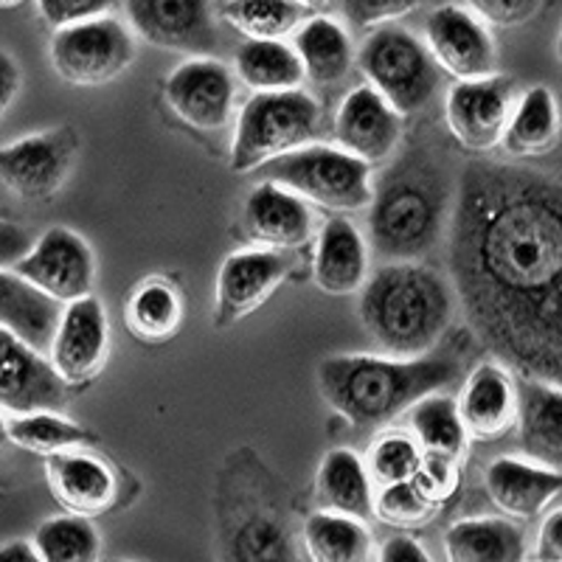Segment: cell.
I'll return each instance as SVG.
<instances>
[{
  "label": "cell",
  "mask_w": 562,
  "mask_h": 562,
  "mask_svg": "<svg viewBox=\"0 0 562 562\" xmlns=\"http://www.w3.org/2000/svg\"><path fill=\"white\" fill-rule=\"evenodd\" d=\"M450 279L475 338L520 378H562V189L529 167L473 160L450 209Z\"/></svg>",
  "instance_id": "cell-1"
},
{
  "label": "cell",
  "mask_w": 562,
  "mask_h": 562,
  "mask_svg": "<svg viewBox=\"0 0 562 562\" xmlns=\"http://www.w3.org/2000/svg\"><path fill=\"white\" fill-rule=\"evenodd\" d=\"M459 369V358L439 346L422 358L333 355L318 366V391L351 428H383L422 396L448 389Z\"/></svg>",
  "instance_id": "cell-2"
},
{
  "label": "cell",
  "mask_w": 562,
  "mask_h": 562,
  "mask_svg": "<svg viewBox=\"0 0 562 562\" xmlns=\"http://www.w3.org/2000/svg\"><path fill=\"white\" fill-rule=\"evenodd\" d=\"M450 183L434 153L408 149L371 183L369 243L383 262H422L448 234Z\"/></svg>",
  "instance_id": "cell-3"
},
{
  "label": "cell",
  "mask_w": 562,
  "mask_h": 562,
  "mask_svg": "<svg viewBox=\"0 0 562 562\" xmlns=\"http://www.w3.org/2000/svg\"><path fill=\"white\" fill-rule=\"evenodd\" d=\"M456 295L448 279L422 262H385L360 288V324L391 358H422L448 335Z\"/></svg>",
  "instance_id": "cell-4"
},
{
  "label": "cell",
  "mask_w": 562,
  "mask_h": 562,
  "mask_svg": "<svg viewBox=\"0 0 562 562\" xmlns=\"http://www.w3.org/2000/svg\"><path fill=\"white\" fill-rule=\"evenodd\" d=\"M214 524L220 562H299L288 490L254 453L223 467Z\"/></svg>",
  "instance_id": "cell-5"
},
{
  "label": "cell",
  "mask_w": 562,
  "mask_h": 562,
  "mask_svg": "<svg viewBox=\"0 0 562 562\" xmlns=\"http://www.w3.org/2000/svg\"><path fill=\"white\" fill-rule=\"evenodd\" d=\"M324 110L307 90L254 93L243 104L231 144V169L239 175L262 169L268 160L318 144Z\"/></svg>",
  "instance_id": "cell-6"
},
{
  "label": "cell",
  "mask_w": 562,
  "mask_h": 562,
  "mask_svg": "<svg viewBox=\"0 0 562 562\" xmlns=\"http://www.w3.org/2000/svg\"><path fill=\"white\" fill-rule=\"evenodd\" d=\"M358 68L371 90L403 115H416L434 102L439 90V68L425 43L408 29L378 26L358 52Z\"/></svg>",
  "instance_id": "cell-7"
},
{
  "label": "cell",
  "mask_w": 562,
  "mask_h": 562,
  "mask_svg": "<svg viewBox=\"0 0 562 562\" xmlns=\"http://www.w3.org/2000/svg\"><path fill=\"white\" fill-rule=\"evenodd\" d=\"M265 180L329 211H360L371 203V167L326 144L293 149L262 167Z\"/></svg>",
  "instance_id": "cell-8"
},
{
  "label": "cell",
  "mask_w": 562,
  "mask_h": 562,
  "mask_svg": "<svg viewBox=\"0 0 562 562\" xmlns=\"http://www.w3.org/2000/svg\"><path fill=\"white\" fill-rule=\"evenodd\" d=\"M135 54V34L113 14L57 29L48 45V57L59 79L77 88L113 82L130 70Z\"/></svg>",
  "instance_id": "cell-9"
},
{
  "label": "cell",
  "mask_w": 562,
  "mask_h": 562,
  "mask_svg": "<svg viewBox=\"0 0 562 562\" xmlns=\"http://www.w3.org/2000/svg\"><path fill=\"white\" fill-rule=\"evenodd\" d=\"M79 135L74 127H54L0 147V183L29 203H48L74 172Z\"/></svg>",
  "instance_id": "cell-10"
},
{
  "label": "cell",
  "mask_w": 562,
  "mask_h": 562,
  "mask_svg": "<svg viewBox=\"0 0 562 562\" xmlns=\"http://www.w3.org/2000/svg\"><path fill=\"white\" fill-rule=\"evenodd\" d=\"M127 26L155 48L211 57L220 34L211 0H122Z\"/></svg>",
  "instance_id": "cell-11"
},
{
  "label": "cell",
  "mask_w": 562,
  "mask_h": 562,
  "mask_svg": "<svg viewBox=\"0 0 562 562\" xmlns=\"http://www.w3.org/2000/svg\"><path fill=\"white\" fill-rule=\"evenodd\" d=\"M12 270L54 304H70L93 293L97 254L77 231L48 228Z\"/></svg>",
  "instance_id": "cell-12"
},
{
  "label": "cell",
  "mask_w": 562,
  "mask_h": 562,
  "mask_svg": "<svg viewBox=\"0 0 562 562\" xmlns=\"http://www.w3.org/2000/svg\"><path fill=\"white\" fill-rule=\"evenodd\" d=\"M515 102H518L515 79L501 77V74L456 82L445 102L450 135L467 153H492L495 147H501Z\"/></svg>",
  "instance_id": "cell-13"
},
{
  "label": "cell",
  "mask_w": 562,
  "mask_h": 562,
  "mask_svg": "<svg viewBox=\"0 0 562 562\" xmlns=\"http://www.w3.org/2000/svg\"><path fill=\"white\" fill-rule=\"evenodd\" d=\"M425 48L436 68L456 82L484 79L498 74V45L484 20L467 7H436L425 20Z\"/></svg>",
  "instance_id": "cell-14"
},
{
  "label": "cell",
  "mask_w": 562,
  "mask_h": 562,
  "mask_svg": "<svg viewBox=\"0 0 562 562\" xmlns=\"http://www.w3.org/2000/svg\"><path fill=\"white\" fill-rule=\"evenodd\" d=\"M48 363L68 389L88 385L102 374L110 355V326L102 301L90 293L65 304L48 344Z\"/></svg>",
  "instance_id": "cell-15"
},
{
  "label": "cell",
  "mask_w": 562,
  "mask_h": 562,
  "mask_svg": "<svg viewBox=\"0 0 562 562\" xmlns=\"http://www.w3.org/2000/svg\"><path fill=\"white\" fill-rule=\"evenodd\" d=\"M172 113L200 133H220L231 122L237 85L228 65L214 57H192L180 63L164 85Z\"/></svg>",
  "instance_id": "cell-16"
},
{
  "label": "cell",
  "mask_w": 562,
  "mask_h": 562,
  "mask_svg": "<svg viewBox=\"0 0 562 562\" xmlns=\"http://www.w3.org/2000/svg\"><path fill=\"white\" fill-rule=\"evenodd\" d=\"M290 276V259L281 250L248 248L231 254L217 273L214 290V326L225 329L256 310L265 307V301L281 288V281Z\"/></svg>",
  "instance_id": "cell-17"
},
{
  "label": "cell",
  "mask_w": 562,
  "mask_h": 562,
  "mask_svg": "<svg viewBox=\"0 0 562 562\" xmlns=\"http://www.w3.org/2000/svg\"><path fill=\"white\" fill-rule=\"evenodd\" d=\"M68 405V385L54 374L43 351L0 326V411L34 414L63 411Z\"/></svg>",
  "instance_id": "cell-18"
},
{
  "label": "cell",
  "mask_w": 562,
  "mask_h": 562,
  "mask_svg": "<svg viewBox=\"0 0 562 562\" xmlns=\"http://www.w3.org/2000/svg\"><path fill=\"white\" fill-rule=\"evenodd\" d=\"M338 149L355 155L366 167L385 164L403 140V115L369 85L349 90L333 122Z\"/></svg>",
  "instance_id": "cell-19"
},
{
  "label": "cell",
  "mask_w": 562,
  "mask_h": 562,
  "mask_svg": "<svg viewBox=\"0 0 562 562\" xmlns=\"http://www.w3.org/2000/svg\"><path fill=\"white\" fill-rule=\"evenodd\" d=\"M243 225L254 245L288 254L313 239L315 214L307 200L265 180L245 200Z\"/></svg>",
  "instance_id": "cell-20"
},
{
  "label": "cell",
  "mask_w": 562,
  "mask_h": 562,
  "mask_svg": "<svg viewBox=\"0 0 562 562\" xmlns=\"http://www.w3.org/2000/svg\"><path fill=\"white\" fill-rule=\"evenodd\" d=\"M456 411L467 436L475 441H495L515 428L518 416V385L504 363H481L467 378Z\"/></svg>",
  "instance_id": "cell-21"
},
{
  "label": "cell",
  "mask_w": 562,
  "mask_h": 562,
  "mask_svg": "<svg viewBox=\"0 0 562 562\" xmlns=\"http://www.w3.org/2000/svg\"><path fill=\"white\" fill-rule=\"evenodd\" d=\"M45 479H48L54 501L68 515H79L88 520L113 509L115 495H119L113 470L97 456L79 453V450L48 456Z\"/></svg>",
  "instance_id": "cell-22"
},
{
  "label": "cell",
  "mask_w": 562,
  "mask_h": 562,
  "mask_svg": "<svg viewBox=\"0 0 562 562\" xmlns=\"http://www.w3.org/2000/svg\"><path fill=\"white\" fill-rule=\"evenodd\" d=\"M486 495L504 515L518 520H531L543 515L562 490L560 470L537 461L504 456L495 459L484 473Z\"/></svg>",
  "instance_id": "cell-23"
},
{
  "label": "cell",
  "mask_w": 562,
  "mask_h": 562,
  "mask_svg": "<svg viewBox=\"0 0 562 562\" xmlns=\"http://www.w3.org/2000/svg\"><path fill=\"white\" fill-rule=\"evenodd\" d=\"M313 276L326 295L360 293L369 276V243L358 225L346 217H329L321 225Z\"/></svg>",
  "instance_id": "cell-24"
},
{
  "label": "cell",
  "mask_w": 562,
  "mask_h": 562,
  "mask_svg": "<svg viewBox=\"0 0 562 562\" xmlns=\"http://www.w3.org/2000/svg\"><path fill=\"white\" fill-rule=\"evenodd\" d=\"M520 448L531 461L560 470L562 461V391L543 380L520 378L518 416Z\"/></svg>",
  "instance_id": "cell-25"
},
{
  "label": "cell",
  "mask_w": 562,
  "mask_h": 562,
  "mask_svg": "<svg viewBox=\"0 0 562 562\" xmlns=\"http://www.w3.org/2000/svg\"><path fill=\"white\" fill-rule=\"evenodd\" d=\"M315 501L321 512L358 520L374 518V484L355 450L335 448L324 456L315 479Z\"/></svg>",
  "instance_id": "cell-26"
},
{
  "label": "cell",
  "mask_w": 562,
  "mask_h": 562,
  "mask_svg": "<svg viewBox=\"0 0 562 562\" xmlns=\"http://www.w3.org/2000/svg\"><path fill=\"white\" fill-rule=\"evenodd\" d=\"M557 140H560V115H557L554 93L546 85L524 90L512 108L501 147L512 158L535 160L554 153Z\"/></svg>",
  "instance_id": "cell-27"
},
{
  "label": "cell",
  "mask_w": 562,
  "mask_h": 562,
  "mask_svg": "<svg viewBox=\"0 0 562 562\" xmlns=\"http://www.w3.org/2000/svg\"><path fill=\"white\" fill-rule=\"evenodd\" d=\"M448 562H526V535L506 518L459 520L445 535Z\"/></svg>",
  "instance_id": "cell-28"
},
{
  "label": "cell",
  "mask_w": 562,
  "mask_h": 562,
  "mask_svg": "<svg viewBox=\"0 0 562 562\" xmlns=\"http://www.w3.org/2000/svg\"><path fill=\"white\" fill-rule=\"evenodd\" d=\"M59 304L20 279L14 270L0 268V326L26 340L37 351L48 349L57 329Z\"/></svg>",
  "instance_id": "cell-29"
},
{
  "label": "cell",
  "mask_w": 562,
  "mask_h": 562,
  "mask_svg": "<svg viewBox=\"0 0 562 562\" xmlns=\"http://www.w3.org/2000/svg\"><path fill=\"white\" fill-rule=\"evenodd\" d=\"M293 52L304 68V79L315 85H338L355 63L351 37L338 20L310 18L293 32Z\"/></svg>",
  "instance_id": "cell-30"
},
{
  "label": "cell",
  "mask_w": 562,
  "mask_h": 562,
  "mask_svg": "<svg viewBox=\"0 0 562 562\" xmlns=\"http://www.w3.org/2000/svg\"><path fill=\"white\" fill-rule=\"evenodd\" d=\"M405 414H408V436L416 441L422 456L448 459L453 464H461L467 459L470 436L461 425L453 396H422L419 403L411 405Z\"/></svg>",
  "instance_id": "cell-31"
},
{
  "label": "cell",
  "mask_w": 562,
  "mask_h": 562,
  "mask_svg": "<svg viewBox=\"0 0 562 562\" xmlns=\"http://www.w3.org/2000/svg\"><path fill=\"white\" fill-rule=\"evenodd\" d=\"M124 324L130 335L144 344H164L175 338L183 324V295L167 279H147L130 293L124 304Z\"/></svg>",
  "instance_id": "cell-32"
},
{
  "label": "cell",
  "mask_w": 562,
  "mask_h": 562,
  "mask_svg": "<svg viewBox=\"0 0 562 562\" xmlns=\"http://www.w3.org/2000/svg\"><path fill=\"white\" fill-rule=\"evenodd\" d=\"M234 70L254 93H279L304 85L299 54L284 40H245L234 57Z\"/></svg>",
  "instance_id": "cell-33"
},
{
  "label": "cell",
  "mask_w": 562,
  "mask_h": 562,
  "mask_svg": "<svg viewBox=\"0 0 562 562\" xmlns=\"http://www.w3.org/2000/svg\"><path fill=\"white\" fill-rule=\"evenodd\" d=\"M301 540L313 562H369L374 551L366 520L321 509L307 518Z\"/></svg>",
  "instance_id": "cell-34"
},
{
  "label": "cell",
  "mask_w": 562,
  "mask_h": 562,
  "mask_svg": "<svg viewBox=\"0 0 562 562\" xmlns=\"http://www.w3.org/2000/svg\"><path fill=\"white\" fill-rule=\"evenodd\" d=\"M7 441H12L14 448L48 459V456L88 448L97 441V436L74 419H65L63 411H34V414L9 416Z\"/></svg>",
  "instance_id": "cell-35"
},
{
  "label": "cell",
  "mask_w": 562,
  "mask_h": 562,
  "mask_svg": "<svg viewBox=\"0 0 562 562\" xmlns=\"http://www.w3.org/2000/svg\"><path fill=\"white\" fill-rule=\"evenodd\" d=\"M307 9L295 0H225L220 14L245 40H284L304 23Z\"/></svg>",
  "instance_id": "cell-36"
},
{
  "label": "cell",
  "mask_w": 562,
  "mask_h": 562,
  "mask_svg": "<svg viewBox=\"0 0 562 562\" xmlns=\"http://www.w3.org/2000/svg\"><path fill=\"white\" fill-rule=\"evenodd\" d=\"M32 549L43 562H99L102 537L88 518L59 515L37 526Z\"/></svg>",
  "instance_id": "cell-37"
},
{
  "label": "cell",
  "mask_w": 562,
  "mask_h": 562,
  "mask_svg": "<svg viewBox=\"0 0 562 562\" xmlns=\"http://www.w3.org/2000/svg\"><path fill=\"white\" fill-rule=\"evenodd\" d=\"M363 464L374 486L403 484L414 479L419 470L422 450L408 434H385L374 439Z\"/></svg>",
  "instance_id": "cell-38"
},
{
  "label": "cell",
  "mask_w": 562,
  "mask_h": 562,
  "mask_svg": "<svg viewBox=\"0 0 562 562\" xmlns=\"http://www.w3.org/2000/svg\"><path fill=\"white\" fill-rule=\"evenodd\" d=\"M436 512H439V506L430 504L416 490L414 481L380 486V492H374V518L394 526V529H419L428 520H434Z\"/></svg>",
  "instance_id": "cell-39"
},
{
  "label": "cell",
  "mask_w": 562,
  "mask_h": 562,
  "mask_svg": "<svg viewBox=\"0 0 562 562\" xmlns=\"http://www.w3.org/2000/svg\"><path fill=\"white\" fill-rule=\"evenodd\" d=\"M416 490L430 501V504L441 506L453 498L461 486V473L459 464L448 459H434V456H422V464L416 470L414 479Z\"/></svg>",
  "instance_id": "cell-40"
},
{
  "label": "cell",
  "mask_w": 562,
  "mask_h": 562,
  "mask_svg": "<svg viewBox=\"0 0 562 562\" xmlns=\"http://www.w3.org/2000/svg\"><path fill=\"white\" fill-rule=\"evenodd\" d=\"M115 7H119V0H37L40 18L54 32L74 26V23H85V20L113 14Z\"/></svg>",
  "instance_id": "cell-41"
},
{
  "label": "cell",
  "mask_w": 562,
  "mask_h": 562,
  "mask_svg": "<svg viewBox=\"0 0 562 562\" xmlns=\"http://www.w3.org/2000/svg\"><path fill=\"white\" fill-rule=\"evenodd\" d=\"M425 0H344V14L355 29H378L405 18Z\"/></svg>",
  "instance_id": "cell-42"
},
{
  "label": "cell",
  "mask_w": 562,
  "mask_h": 562,
  "mask_svg": "<svg viewBox=\"0 0 562 562\" xmlns=\"http://www.w3.org/2000/svg\"><path fill=\"white\" fill-rule=\"evenodd\" d=\"M464 3L475 18L495 29L524 26L543 7V0H464Z\"/></svg>",
  "instance_id": "cell-43"
},
{
  "label": "cell",
  "mask_w": 562,
  "mask_h": 562,
  "mask_svg": "<svg viewBox=\"0 0 562 562\" xmlns=\"http://www.w3.org/2000/svg\"><path fill=\"white\" fill-rule=\"evenodd\" d=\"M32 248V234L23 225L0 220V268H14Z\"/></svg>",
  "instance_id": "cell-44"
},
{
  "label": "cell",
  "mask_w": 562,
  "mask_h": 562,
  "mask_svg": "<svg viewBox=\"0 0 562 562\" xmlns=\"http://www.w3.org/2000/svg\"><path fill=\"white\" fill-rule=\"evenodd\" d=\"M537 562H562V512L551 509L537 537Z\"/></svg>",
  "instance_id": "cell-45"
},
{
  "label": "cell",
  "mask_w": 562,
  "mask_h": 562,
  "mask_svg": "<svg viewBox=\"0 0 562 562\" xmlns=\"http://www.w3.org/2000/svg\"><path fill=\"white\" fill-rule=\"evenodd\" d=\"M20 88H23V70H20L18 59L12 54L0 52V119L9 113Z\"/></svg>",
  "instance_id": "cell-46"
},
{
  "label": "cell",
  "mask_w": 562,
  "mask_h": 562,
  "mask_svg": "<svg viewBox=\"0 0 562 562\" xmlns=\"http://www.w3.org/2000/svg\"><path fill=\"white\" fill-rule=\"evenodd\" d=\"M378 562H434V560H430L428 551L416 543L414 537L400 535L385 540V546L380 549Z\"/></svg>",
  "instance_id": "cell-47"
},
{
  "label": "cell",
  "mask_w": 562,
  "mask_h": 562,
  "mask_svg": "<svg viewBox=\"0 0 562 562\" xmlns=\"http://www.w3.org/2000/svg\"><path fill=\"white\" fill-rule=\"evenodd\" d=\"M0 562H43L37 557V551L32 549V543L26 540H12V543L0 546Z\"/></svg>",
  "instance_id": "cell-48"
},
{
  "label": "cell",
  "mask_w": 562,
  "mask_h": 562,
  "mask_svg": "<svg viewBox=\"0 0 562 562\" xmlns=\"http://www.w3.org/2000/svg\"><path fill=\"white\" fill-rule=\"evenodd\" d=\"M295 3H301L304 9H321L326 3H333V0H295Z\"/></svg>",
  "instance_id": "cell-49"
},
{
  "label": "cell",
  "mask_w": 562,
  "mask_h": 562,
  "mask_svg": "<svg viewBox=\"0 0 562 562\" xmlns=\"http://www.w3.org/2000/svg\"><path fill=\"white\" fill-rule=\"evenodd\" d=\"M3 445H7V416L0 411V450H3Z\"/></svg>",
  "instance_id": "cell-50"
},
{
  "label": "cell",
  "mask_w": 562,
  "mask_h": 562,
  "mask_svg": "<svg viewBox=\"0 0 562 562\" xmlns=\"http://www.w3.org/2000/svg\"><path fill=\"white\" fill-rule=\"evenodd\" d=\"M23 0H0V9H18Z\"/></svg>",
  "instance_id": "cell-51"
},
{
  "label": "cell",
  "mask_w": 562,
  "mask_h": 562,
  "mask_svg": "<svg viewBox=\"0 0 562 562\" xmlns=\"http://www.w3.org/2000/svg\"><path fill=\"white\" fill-rule=\"evenodd\" d=\"M113 562H130V560H113Z\"/></svg>",
  "instance_id": "cell-52"
}]
</instances>
